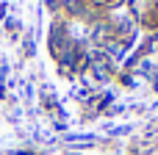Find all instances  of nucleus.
Returning a JSON list of instances; mask_svg holds the SVG:
<instances>
[{
    "label": "nucleus",
    "instance_id": "nucleus-1",
    "mask_svg": "<svg viewBox=\"0 0 158 155\" xmlns=\"http://www.w3.org/2000/svg\"><path fill=\"white\" fill-rule=\"evenodd\" d=\"M50 47H53V55H56V58H64V53H67V42L61 39V31H56V33H53Z\"/></svg>",
    "mask_w": 158,
    "mask_h": 155
},
{
    "label": "nucleus",
    "instance_id": "nucleus-2",
    "mask_svg": "<svg viewBox=\"0 0 158 155\" xmlns=\"http://www.w3.org/2000/svg\"><path fill=\"white\" fill-rule=\"evenodd\" d=\"M94 3H108V0H94Z\"/></svg>",
    "mask_w": 158,
    "mask_h": 155
}]
</instances>
